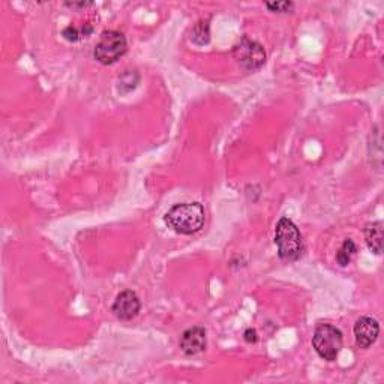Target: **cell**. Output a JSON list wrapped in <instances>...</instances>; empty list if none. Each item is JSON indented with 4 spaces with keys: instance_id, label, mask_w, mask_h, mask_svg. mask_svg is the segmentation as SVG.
I'll return each instance as SVG.
<instances>
[{
    "instance_id": "1",
    "label": "cell",
    "mask_w": 384,
    "mask_h": 384,
    "mask_svg": "<svg viewBox=\"0 0 384 384\" xmlns=\"http://www.w3.org/2000/svg\"><path fill=\"white\" fill-rule=\"evenodd\" d=\"M164 221L173 231L179 234H194L204 226V207L200 203L175 204L165 214Z\"/></svg>"
},
{
    "instance_id": "2",
    "label": "cell",
    "mask_w": 384,
    "mask_h": 384,
    "mask_svg": "<svg viewBox=\"0 0 384 384\" xmlns=\"http://www.w3.org/2000/svg\"><path fill=\"white\" fill-rule=\"evenodd\" d=\"M275 243L279 258L286 262H296L303 255L305 243L299 228L289 218H281L275 228Z\"/></svg>"
},
{
    "instance_id": "3",
    "label": "cell",
    "mask_w": 384,
    "mask_h": 384,
    "mask_svg": "<svg viewBox=\"0 0 384 384\" xmlns=\"http://www.w3.org/2000/svg\"><path fill=\"white\" fill-rule=\"evenodd\" d=\"M128 42L125 35L117 30H105L95 45L93 56L103 65H113L127 53Z\"/></svg>"
},
{
    "instance_id": "4",
    "label": "cell",
    "mask_w": 384,
    "mask_h": 384,
    "mask_svg": "<svg viewBox=\"0 0 384 384\" xmlns=\"http://www.w3.org/2000/svg\"><path fill=\"white\" fill-rule=\"evenodd\" d=\"M313 345L321 359L333 362L342 349V333L332 325H318L313 337Z\"/></svg>"
},
{
    "instance_id": "5",
    "label": "cell",
    "mask_w": 384,
    "mask_h": 384,
    "mask_svg": "<svg viewBox=\"0 0 384 384\" xmlns=\"http://www.w3.org/2000/svg\"><path fill=\"white\" fill-rule=\"evenodd\" d=\"M233 56L245 69L250 71L262 68L266 62V53L263 45L255 41H251L250 38H246V36L233 48Z\"/></svg>"
},
{
    "instance_id": "6",
    "label": "cell",
    "mask_w": 384,
    "mask_h": 384,
    "mask_svg": "<svg viewBox=\"0 0 384 384\" xmlns=\"http://www.w3.org/2000/svg\"><path fill=\"white\" fill-rule=\"evenodd\" d=\"M380 335V325L373 317H361L354 325L356 342L361 349H369Z\"/></svg>"
},
{
    "instance_id": "7",
    "label": "cell",
    "mask_w": 384,
    "mask_h": 384,
    "mask_svg": "<svg viewBox=\"0 0 384 384\" xmlns=\"http://www.w3.org/2000/svg\"><path fill=\"white\" fill-rule=\"evenodd\" d=\"M140 299L132 290L122 291L113 303V313L120 320H131L140 313Z\"/></svg>"
},
{
    "instance_id": "8",
    "label": "cell",
    "mask_w": 384,
    "mask_h": 384,
    "mask_svg": "<svg viewBox=\"0 0 384 384\" xmlns=\"http://www.w3.org/2000/svg\"><path fill=\"white\" fill-rule=\"evenodd\" d=\"M206 344V330L200 326L185 330L180 337V349L187 356H195L204 351Z\"/></svg>"
},
{
    "instance_id": "9",
    "label": "cell",
    "mask_w": 384,
    "mask_h": 384,
    "mask_svg": "<svg viewBox=\"0 0 384 384\" xmlns=\"http://www.w3.org/2000/svg\"><path fill=\"white\" fill-rule=\"evenodd\" d=\"M365 240L371 251L380 255L383 251V222H371L365 228Z\"/></svg>"
},
{
    "instance_id": "10",
    "label": "cell",
    "mask_w": 384,
    "mask_h": 384,
    "mask_svg": "<svg viewBox=\"0 0 384 384\" xmlns=\"http://www.w3.org/2000/svg\"><path fill=\"white\" fill-rule=\"evenodd\" d=\"M356 251H357L356 243L351 239H345L344 243L339 248V251L337 252V262H338V264L339 266H347V264H349L351 262V258L354 257Z\"/></svg>"
},
{
    "instance_id": "11",
    "label": "cell",
    "mask_w": 384,
    "mask_h": 384,
    "mask_svg": "<svg viewBox=\"0 0 384 384\" xmlns=\"http://www.w3.org/2000/svg\"><path fill=\"white\" fill-rule=\"evenodd\" d=\"M191 40L198 44V45H204L209 42V24L204 21H200L197 24L192 30Z\"/></svg>"
},
{
    "instance_id": "12",
    "label": "cell",
    "mask_w": 384,
    "mask_h": 384,
    "mask_svg": "<svg viewBox=\"0 0 384 384\" xmlns=\"http://www.w3.org/2000/svg\"><path fill=\"white\" fill-rule=\"evenodd\" d=\"M266 8H269L274 12H290L294 9V4L293 2H275V4L267 2Z\"/></svg>"
},
{
    "instance_id": "13",
    "label": "cell",
    "mask_w": 384,
    "mask_h": 384,
    "mask_svg": "<svg viewBox=\"0 0 384 384\" xmlns=\"http://www.w3.org/2000/svg\"><path fill=\"white\" fill-rule=\"evenodd\" d=\"M64 36H65V38H66L68 41H78V40L81 38L80 32H78L76 28H72V26H69V28H66V29L64 30Z\"/></svg>"
},
{
    "instance_id": "14",
    "label": "cell",
    "mask_w": 384,
    "mask_h": 384,
    "mask_svg": "<svg viewBox=\"0 0 384 384\" xmlns=\"http://www.w3.org/2000/svg\"><path fill=\"white\" fill-rule=\"evenodd\" d=\"M245 341L248 342H255L257 341V332L252 330V329H248L245 332Z\"/></svg>"
},
{
    "instance_id": "15",
    "label": "cell",
    "mask_w": 384,
    "mask_h": 384,
    "mask_svg": "<svg viewBox=\"0 0 384 384\" xmlns=\"http://www.w3.org/2000/svg\"><path fill=\"white\" fill-rule=\"evenodd\" d=\"M66 6H69V8H88V6H92L93 4L92 2H80V4H69V2H66L65 4Z\"/></svg>"
}]
</instances>
